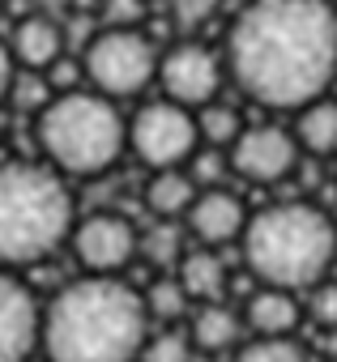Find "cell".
I'll use <instances>...</instances> for the list:
<instances>
[{"instance_id":"6da1fadb","label":"cell","mask_w":337,"mask_h":362,"mask_svg":"<svg viewBox=\"0 0 337 362\" xmlns=\"http://www.w3.org/2000/svg\"><path fill=\"white\" fill-rule=\"evenodd\" d=\"M227 77L269 111H299L337 81L333 0H248L222 47Z\"/></svg>"},{"instance_id":"7a4b0ae2","label":"cell","mask_w":337,"mask_h":362,"mask_svg":"<svg viewBox=\"0 0 337 362\" xmlns=\"http://www.w3.org/2000/svg\"><path fill=\"white\" fill-rule=\"evenodd\" d=\"M149 337L141 290L120 277H77L52 294L39 315L47 362H137Z\"/></svg>"},{"instance_id":"3957f363","label":"cell","mask_w":337,"mask_h":362,"mask_svg":"<svg viewBox=\"0 0 337 362\" xmlns=\"http://www.w3.org/2000/svg\"><path fill=\"white\" fill-rule=\"evenodd\" d=\"M239 247L261 286L303 294L316 281L333 277L337 222L312 201H278L248 218Z\"/></svg>"},{"instance_id":"277c9868","label":"cell","mask_w":337,"mask_h":362,"mask_svg":"<svg viewBox=\"0 0 337 362\" xmlns=\"http://www.w3.org/2000/svg\"><path fill=\"white\" fill-rule=\"evenodd\" d=\"M73 235V192L39 162H0V269L47 260Z\"/></svg>"},{"instance_id":"5b68a950","label":"cell","mask_w":337,"mask_h":362,"mask_svg":"<svg viewBox=\"0 0 337 362\" xmlns=\"http://www.w3.org/2000/svg\"><path fill=\"white\" fill-rule=\"evenodd\" d=\"M35 141L64 179H98L128 149V119L98 90H60L35 115Z\"/></svg>"},{"instance_id":"8992f818","label":"cell","mask_w":337,"mask_h":362,"mask_svg":"<svg viewBox=\"0 0 337 362\" xmlns=\"http://www.w3.org/2000/svg\"><path fill=\"white\" fill-rule=\"evenodd\" d=\"M158 56H162L158 43L141 26H115V30H98L81 47V73L90 90L120 103L141 94L149 81H158Z\"/></svg>"},{"instance_id":"52a82bcc","label":"cell","mask_w":337,"mask_h":362,"mask_svg":"<svg viewBox=\"0 0 337 362\" xmlns=\"http://www.w3.org/2000/svg\"><path fill=\"white\" fill-rule=\"evenodd\" d=\"M128 149L149 170L188 166V158L201 149L197 115L180 103H171V98H154L128 119Z\"/></svg>"},{"instance_id":"ba28073f","label":"cell","mask_w":337,"mask_h":362,"mask_svg":"<svg viewBox=\"0 0 337 362\" xmlns=\"http://www.w3.org/2000/svg\"><path fill=\"white\" fill-rule=\"evenodd\" d=\"M222 81H227V64H222V52H214L210 43L201 39H180L171 43L162 56H158V86H162V98H171L188 111H201L205 103H214L222 94Z\"/></svg>"},{"instance_id":"9c48e42d","label":"cell","mask_w":337,"mask_h":362,"mask_svg":"<svg viewBox=\"0 0 337 362\" xmlns=\"http://www.w3.org/2000/svg\"><path fill=\"white\" fill-rule=\"evenodd\" d=\"M137 243H141V230L132 226V218L115 209L86 214L81 222H73V235H69L77 264L94 277H120L137 260Z\"/></svg>"},{"instance_id":"30bf717a","label":"cell","mask_w":337,"mask_h":362,"mask_svg":"<svg viewBox=\"0 0 337 362\" xmlns=\"http://www.w3.org/2000/svg\"><path fill=\"white\" fill-rule=\"evenodd\" d=\"M299 145H295V132L282 128V124H248L239 132V141L227 149V162L239 179H248V184H282V179H290V170L299 166Z\"/></svg>"},{"instance_id":"8fae6325","label":"cell","mask_w":337,"mask_h":362,"mask_svg":"<svg viewBox=\"0 0 337 362\" xmlns=\"http://www.w3.org/2000/svg\"><path fill=\"white\" fill-rule=\"evenodd\" d=\"M39 315L30 286L18 281L9 269H0V362H30L39 349Z\"/></svg>"},{"instance_id":"7c38bea8","label":"cell","mask_w":337,"mask_h":362,"mask_svg":"<svg viewBox=\"0 0 337 362\" xmlns=\"http://www.w3.org/2000/svg\"><path fill=\"white\" fill-rule=\"evenodd\" d=\"M248 205L231 192V188H201L193 209L184 214V230L188 239H197V247H231L244 239V226H248Z\"/></svg>"},{"instance_id":"4fadbf2b","label":"cell","mask_w":337,"mask_h":362,"mask_svg":"<svg viewBox=\"0 0 337 362\" xmlns=\"http://www.w3.org/2000/svg\"><path fill=\"white\" fill-rule=\"evenodd\" d=\"M64 47H69L64 22L60 18H47V13H35V9L9 35V52H13L18 69H30V73H47L52 64H60L64 60Z\"/></svg>"},{"instance_id":"5bb4252c","label":"cell","mask_w":337,"mask_h":362,"mask_svg":"<svg viewBox=\"0 0 337 362\" xmlns=\"http://www.w3.org/2000/svg\"><path fill=\"white\" fill-rule=\"evenodd\" d=\"M239 315L252 337H295L303 324V298L278 286H256Z\"/></svg>"},{"instance_id":"9a60e30c","label":"cell","mask_w":337,"mask_h":362,"mask_svg":"<svg viewBox=\"0 0 337 362\" xmlns=\"http://www.w3.org/2000/svg\"><path fill=\"white\" fill-rule=\"evenodd\" d=\"M184 332L197 354H231L244 345V315L227 303H197Z\"/></svg>"},{"instance_id":"2e32d148","label":"cell","mask_w":337,"mask_h":362,"mask_svg":"<svg viewBox=\"0 0 337 362\" xmlns=\"http://www.w3.org/2000/svg\"><path fill=\"white\" fill-rule=\"evenodd\" d=\"M290 132H295V145L299 153H312V158H337V98L333 94H320L312 103H303L299 111H290Z\"/></svg>"},{"instance_id":"e0dca14e","label":"cell","mask_w":337,"mask_h":362,"mask_svg":"<svg viewBox=\"0 0 337 362\" xmlns=\"http://www.w3.org/2000/svg\"><path fill=\"white\" fill-rule=\"evenodd\" d=\"M176 277H180L184 294L193 298V307H197V303H222L227 281H231L227 260H222V252H214V247H188L184 260L176 264Z\"/></svg>"},{"instance_id":"ac0fdd59","label":"cell","mask_w":337,"mask_h":362,"mask_svg":"<svg viewBox=\"0 0 337 362\" xmlns=\"http://www.w3.org/2000/svg\"><path fill=\"white\" fill-rule=\"evenodd\" d=\"M197 184L188 166H166V170H149V184H145V209L162 222H184V214L197 201Z\"/></svg>"},{"instance_id":"d6986e66","label":"cell","mask_w":337,"mask_h":362,"mask_svg":"<svg viewBox=\"0 0 337 362\" xmlns=\"http://www.w3.org/2000/svg\"><path fill=\"white\" fill-rule=\"evenodd\" d=\"M184 252H188V230H184V222H162V218H154V226H145L141 230V243H137V256H145L154 269H171L176 273V264L184 260Z\"/></svg>"},{"instance_id":"ffe728a7","label":"cell","mask_w":337,"mask_h":362,"mask_svg":"<svg viewBox=\"0 0 337 362\" xmlns=\"http://www.w3.org/2000/svg\"><path fill=\"white\" fill-rule=\"evenodd\" d=\"M141 303H145L149 324H166V328H176L180 320H188V315H193V298L184 294V286H180V277H176V273L154 277V281H149V290L141 294Z\"/></svg>"},{"instance_id":"44dd1931","label":"cell","mask_w":337,"mask_h":362,"mask_svg":"<svg viewBox=\"0 0 337 362\" xmlns=\"http://www.w3.org/2000/svg\"><path fill=\"white\" fill-rule=\"evenodd\" d=\"M197 115V136H201V145L205 149H231L235 141H239V132L248 128V119L239 115V107H231V103H222V98H214V103H205L201 111H193Z\"/></svg>"},{"instance_id":"7402d4cb","label":"cell","mask_w":337,"mask_h":362,"mask_svg":"<svg viewBox=\"0 0 337 362\" xmlns=\"http://www.w3.org/2000/svg\"><path fill=\"white\" fill-rule=\"evenodd\" d=\"M137 362H197V349L184 328H158V332L149 328Z\"/></svg>"},{"instance_id":"603a6c76","label":"cell","mask_w":337,"mask_h":362,"mask_svg":"<svg viewBox=\"0 0 337 362\" xmlns=\"http://www.w3.org/2000/svg\"><path fill=\"white\" fill-rule=\"evenodd\" d=\"M231 362H312L295 337H252L235 349Z\"/></svg>"},{"instance_id":"cb8c5ba5","label":"cell","mask_w":337,"mask_h":362,"mask_svg":"<svg viewBox=\"0 0 337 362\" xmlns=\"http://www.w3.org/2000/svg\"><path fill=\"white\" fill-rule=\"evenodd\" d=\"M52 98H56V86H52L47 73L18 69V77H13V86H9V103H13V111H22V115H39Z\"/></svg>"},{"instance_id":"d4e9b609","label":"cell","mask_w":337,"mask_h":362,"mask_svg":"<svg viewBox=\"0 0 337 362\" xmlns=\"http://www.w3.org/2000/svg\"><path fill=\"white\" fill-rule=\"evenodd\" d=\"M303 320L320 328H337V277H324L312 290H303Z\"/></svg>"},{"instance_id":"484cf974","label":"cell","mask_w":337,"mask_h":362,"mask_svg":"<svg viewBox=\"0 0 337 362\" xmlns=\"http://www.w3.org/2000/svg\"><path fill=\"white\" fill-rule=\"evenodd\" d=\"M222 9V0H171V22L188 35H197L201 26H210Z\"/></svg>"},{"instance_id":"4316f807","label":"cell","mask_w":337,"mask_h":362,"mask_svg":"<svg viewBox=\"0 0 337 362\" xmlns=\"http://www.w3.org/2000/svg\"><path fill=\"white\" fill-rule=\"evenodd\" d=\"M145 18V0H98V30H115V26H141Z\"/></svg>"},{"instance_id":"83f0119b","label":"cell","mask_w":337,"mask_h":362,"mask_svg":"<svg viewBox=\"0 0 337 362\" xmlns=\"http://www.w3.org/2000/svg\"><path fill=\"white\" fill-rule=\"evenodd\" d=\"M13 77H18V60H13L9 43L0 39V103L9 98V86H13Z\"/></svg>"},{"instance_id":"f1b7e54d","label":"cell","mask_w":337,"mask_h":362,"mask_svg":"<svg viewBox=\"0 0 337 362\" xmlns=\"http://www.w3.org/2000/svg\"><path fill=\"white\" fill-rule=\"evenodd\" d=\"M35 13H47V18H64L73 9V0H30Z\"/></svg>"}]
</instances>
